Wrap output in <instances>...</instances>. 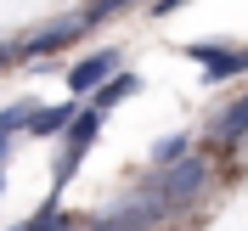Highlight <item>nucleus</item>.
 I'll return each instance as SVG.
<instances>
[{
  "instance_id": "obj_1",
  "label": "nucleus",
  "mask_w": 248,
  "mask_h": 231,
  "mask_svg": "<svg viewBox=\"0 0 248 231\" xmlns=\"http://www.w3.org/2000/svg\"><path fill=\"white\" fill-rule=\"evenodd\" d=\"M158 169H164V175H158L153 186H158V198L175 209V203H186V198L203 192V181H209V158H203V153H181V158H170V164H158Z\"/></svg>"
},
{
  "instance_id": "obj_2",
  "label": "nucleus",
  "mask_w": 248,
  "mask_h": 231,
  "mask_svg": "<svg viewBox=\"0 0 248 231\" xmlns=\"http://www.w3.org/2000/svg\"><path fill=\"white\" fill-rule=\"evenodd\" d=\"M164 215H170V203L158 198V186H147V192H136V198H124L113 215H102L96 231H153Z\"/></svg>"
},
{
  "instance_id": "obj_3",
  "label": "nucleus",
  "mask_w": 248,
  "mask_h": 231,
  "mask_svg": "<svg viewBox=\"0 0 248 231\" xmlns=\"http://www.w3.org/2000/svg\"><path fill=\"white\" fill-rule=\"evenodd\" d=\"M186 57H198L209 79L248 74V46H243V51H232V46H220V40H198V46H186Z\"/></svg>"
},
{
  "instance_id": "obj_4",
  "label": "nucleus",
  "mask_w": 248,
  "mask_h": 231,
  "mask_svg": "<svg viewBox=\"0 0 248 231\" xmlns=\"http://www.w3.org/2000/svg\"><path fill=\"white\" fill-rule=\"evenodd\" d=\"M119 68V51H96V57H85V62H74V74H68V91L74 96H91L102 79Z\"/></svg>"
},
{
  "instance_id": "obj_5",
  "label": "nucleus",
  "mask_w": 248,
  "mask_h": 231,
  "mask_svg": "<svg viewBox=\"0 0 248 231\" xmlns=\"http://www.w3.org/2000/svg\"><path fill=\"white\" fill-rule=\"evenodd\" d=\"M79 29H85L79 17H68V23H57V29H40L34 40H23V57H34V62H40V57H51V51H62Z\"/></svg>"
},
{
  "instance_id": "obj_6",
  "label": "nucleus",
  "mask_w": 248,
  "mask_h": 231,
  "mask_svg": "<svg viewBox=\"0 0 248 231\" xmlns=\"http://www.w3.org/2000/svg\"><path fill=\"white\" fill-rule=\"evenodd\" d=\"M130 91H141V79H136V74H119V68H113V74L102 79V85H96V91L85 96V102H91L96 113H108L113 102H124V96H130Z\"/></svg>"
},
{
  "instance_id": "obj_7",
  "label": "nucleus",
  "mask_w": 248,
  "mask_h": 231,
  "mask_svg": "<svg viewBox=\"0 0 248 231\" xmlns=\"http://www.w3.org/2000/svg\"><path fill=\"white\" fill-rule=\"evenodd\" d=\"M68 119H74V108H46V113H40V108H34V119H29V136H62V130H68Z\"/></svg>"
},
{
  "instance_id": "obj_8",
  "label": "nucleus",
  "mask_w": 248,
  "mask_h": 231,
  "mask_svg": "<svg viewBox=\"0 0 248 231\" xmlns=\"http://www.w3.org/2000/svg\"><path fill=\"white\" fill-rule=\"evenodd\" d=\"M29 119H34V102H17V108H6V113H0V141H12L17 130H29Z\"/></svg>"
},
{
  "instance_id": "obj_9",
  "label": "nucleus",
  "mask_w": 248,
  "mask_h": 231,
  "mask_svg": "<svg viewBox=\"0 0 248 231\" xmlns=\"http://www.w3.org/2000/svg\"><path fill=\"white\" fill-rule=\"evenodd\" d=\"M243 136H248V96L226 113V119H220V141H243Z\"/></svg>"
},
{
  "instance_id": "obj_10",
  "label": "nucleus",
  "mask_w": 248,
  "mask_h": 231,
  "mask_svg": "<svg viewBox=\"0 0 248 231\" xmlns=\"http://www.w3.org/2000/svg\"><path fill=\"white\" fill-rule=\"evenodd\" d=\"M23 231H74V220L62 215L57 203H46V209H40V215H34V220H29Z\"/></svg>"
},
{
  "instance_id": "obj_11",
  "label": "nucleus",
  "mask_w": 248,
  "mask_h": 231,
  "mask_svg": "<svg viewBox=\"0 0 248 231\" xmlns=\"http://www.w3.org/2000/svg\"><path fill=\"white\" fill-rule=\"evenodd\" d=\"M181 153H186V136H164L153 147V164H170V158H181Z\"/></svg>"
},
{
  "instance_id": "obj_12",
  "label": "nucleus",
  "mask_w": 248,
  "mask_h": 231,
  "mask_svg": "<svg viewBox=\"0 0 248 231\" xmlns=\"http://www.w3.org/2000/svg\"><path fill=\"white\" fill-rule=\"evenodd\" d=\"M119 6H130V0H91L79 23H96V17H113V12H119Z\"/></svg>"
},
{
  "instance_id": "obj_13",
  "label": "nucleus",
  "mask_w": 248,
  "mask_h": 231,
  "mask_svg": "<svg viewBox=\"0 0 248 231\" xmlns=\"http://www.w3.org/2000/svg\"><path fill=\"white\" fill-rule=\"evenodd\" d=\"M186 0H153V17H170V12H181Z\"/></svg>"
},
{
  "instance_id": "obj_14",
  "label": "nucleus",
  "mask_w": 248,
  "mask_h": 231,
  "mask_svg": "<svg viewBox=\"0 0 248 231\" xmlns=\"http://www.w3.org/2000/svg\"><path fill=\"white\" fill-rule=\"evenodd\" d=\"M6 158H12V141H0V169H6Z\"/></svg>"
},
{
  "instance_id": "obj_15",
  "label": "nucleus",
  "mask_w": 248,
  "mask_h": 231,
  "mask_svg": "<svg viewBox=\"0 0 248 231\" xmlns=\"http://www.w3.org/2000/svg\"><path fill=\"white\" fill-rule=\"evenodd\" d=\"M6 57H12V51H6V46H0V62H6Z\"/></svg>"
},
{
  "instance_id": "obj_16",
  "label": "nucleus",
  "mask_w": 248,
  "mask_h": 231,
  "mask_svg": "<svg viewBox=\"0 0 248 231\" xmlns=\"http://www.w3.org/2000/svg\"><path fill=\"white\" fill-rule=\"evenodd\" d=\"M0 192H6V169H0Z\"/></svg>"
}]
</instances>
